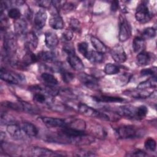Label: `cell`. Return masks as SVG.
Wrapping results in <instances>:
<instances>
[{"label": "cell", "instance_id": "cell-6", "mask_svg": "<svg viewBox=\"0 0 157 157\" xmlns=\"http://www.w3.org/2000/svg\"><path fill=\"white\" fill-rule=\"evenodd\" d=\"M131 35V26L127 20L123 17H120L119 25V33L118 39L120 42H125Z\"/></svg>", "mask_w": 157, "mask_h": 157}, {"label": "cell", "instance_id": "cell-10", "mask_svg": "<svg viewBox=\"0 0 157 157\" xmlns=\"http://www.w3.org/2000/svg\"><path fill=\"white\" fill-rule=\"evenodd\" d=\"M110 55L113 59L118 63H123L125 62L127 59L126 53L123 47L118 44L115 45L110 50Z\"/></svg>", "mask_w": 157, "mask_h": 157}, {"label": "cell", "instance_id": "cell-29", "mask_svg": "<svg viewBox=\"0 0 157 157\" xmlns=\"http://www.w3.org/2000/svg\"><path fill=\"white\" fill-rule=\"evenodd\" d=\"M93 99L98 102H121L124 101V99L121 98L107 96V95H101L99 96H94Z\"/></svg>", "mask_w": 157, "mask_h": 157}, {"label": "cell", "instance_id": "cell-25", "mask_svg": "<svg viewBox=\"0 0 157 157\" xmlns=\"http://www.w3.org/2000/svg\"><path fill=\"white\" fill-rule=\"evenodd\" d=\"M90 40L93 47L96 49V51L102 54L107 52V47L100 39H99L96 37L91 36Z\"/></svg>", "mask_w": 157, "mask_h": 157}, {"label": "cell", "instance_id": "cell-34", "mask_svg": "<svg viewBox=\"0 0 157 157\" xmlns=\"http://www.w3.org/2000/svg\"><path fill=\"white\" fill-rule=\"evenodd\" d=\"M8 17L12 19H13L15 20H17L18 19L20 18L21 17V11L17 7H12L10 8L8 12H7Z\"/></svg>", "mask_w": 157, "mask_h": 157}, {"label": "cell", "instance_id": "cell-5", "mask_svg": "<svg viewBox=\"0 0 157 157\" xmlns=\"http://www.w3.org/2000/svg\"><path fill=\"white\" fill-rule=\"evenodd\" d=\"M135 18L140 23H146L151 20V14L145 2H142L137 6L135 13Z\"/></svg>", "mask_w": 157, "mask_h": 157}, {"label": "cell", "instance_id": "cell-37", "mask_svg": "<svg viewBox=\"0 0 157 157\" xmlns=\"http://www.w3.org/2000/svg\"><path fill=\"white\" fill-rule=\"evenodd\" d=\"M88 45L87 43L85 42H80L77 45L78 51L85 57L88 52Z\"/></svg>", "mask_w": 157, "mask_h": 157}, {"label": "cell", "instance_id": "cell-14", "mask_svg": "<svg viewBox=\"0 0 157 157\" xmlns=\"http://www.w3.org/2000/svg\"><path fill=\"white\" fill-rule=\"evenodd\" d=\"M155 59V56L153 53L143 51L137 54L136 56L137 63L141 66H147L153 62Z\"/></svg>", "mask_w": 157, "mask_h": 157}, {"label": "cell", "instance_id": "cell-21", "mask_svg": "<svg viewBox=\"0 0 157 157\" xmlns=\"http://www.w3.org/2000/svg\"><path fill=\"white\" fill-rule=\"evenodd\" d=\"M20 126L26 136L28 137H36L38 134V129L37 127L30 122H23Z\"/></svg>", "mask_w": 157, "mask_h": 157}, {"label": "cell", "instance_id": "cell-11", "mask_svg": "<svg viewBox=\"0 0 157 157\" xmlns=\"http://www.w3.org/2000/svg\"><path fill=\"white\" fill-rule=\"evenodd\" d=\"M40 121L47 126L50 128H62L67 124V123L63 119L53 117H40Z\"/></svg>", "mask_w": 157, "mask_h": 157}, {"label": "cell", "instance_id": "cell-43", "mask_svg": "<svg viewBox=\"0 0 157 157\" xmlns=\"http://www.w3.org/2000/svg\"><path fill=\"white\" fill-rule=\"evenodd\" d=\"M128 156H140V157H144V156H148V154L146 153L145 151L137 149V150H135L134 151H133L132 152H130L129 154L128 155Z\"/></svg>", "mask_w": 157, "mask_h": 157}, {"label": "cell", "instance_id": "cell-23", "mask_svg": "<svg viewBox=\"0 0 157 157\" xmlns=\"http://www.w3.org/2000/svg\"><path fill=\"white\" fill-rule=\"evenodd\" d=\"M40 78L47 86H55L58 85V82L56 78L49 72H43L40 75Z\"/></svg>", "mask_w": 157, "mask_h": 157}, {"label": "cell", "instance_id": "cell-31", "mask_svg": "<svg viewBox=\"0 0 157 157\" xmlns=\"http://www.w3.org/2000/svg\"><path fill=\"white\" fill-rule=\"evenodd\" d=\"M156 29L153 27H148L145 28L141 34V37L144 40L145 39H151L154 38L156 36Z\"/></svg>", "mask_w": 157, "mask_h": 157}, {"label": "cell", "instance_id": "cell-33", "mask_svg": "<svg viewBox=\"0 0 157 157\" xmlns=\"http://www.w3.org/2000/svg\"><path fill=\"white\" fill-rule=\"evenodd\" d=\"M59 72L61 74L62 80L66 83L71 82L74 78V75L72 73L67 71L63 67L59 71Z\"/></svg>", "mask_w": 157, "mask_h": 157}, {"label": "cell", "instance_id": "cell-36", "mask_svg": "<svg viewBox=\"0 0 157 157\" xmlns=\"http://www.w3.org/2000/svg\"><path fill=\"white\" fill-rule=\"evenodd\" d=\"M148 113V109L145 105H140L137 107V120H142L144 118Z\"/></svg>", "mask_w": 157, "mask_h": 157}, {"label": "cell", "instance_id": "cell-38", "mask_svg": "<svg viewBox=\"0 0 157 157\" xmlns=\"http://www.w3.org/2000/svg\"><path fill=\"white\" fill-rule=\"evenodd\" d=\"M156 67H153L150 68L144 69L140 71V75L142 76H156Z\"/></svg>", "mask_w": 157, "mask_h": 157}, {"label": "cell", "instance_id": "cell-2", "mask_svg": "<svg viewBox=\"0 0 157 157\" xmlns=\"http://www.w3.org/2000/svg\"><path fill=\"white\" fill-rule=\"evenodd\" d=\"M77 110L86 117L92 118H97L104 120H109V117L104 113L101 112L99 110L86 105L84 103H78L76 106Z\"/></svg>", "mask_w": 157, "mask_h": 157}, {"label": "cell", "instance_id": "cell-42", "mask_svg": "<svg viewBox=\"0 0 157 157\" xmlns=\"http://www.w3.org/2000/svg\"><path fill=\"white\" fill-rule=\"evenodd\" d=\"M73 37V32L71 29H66L62 34V37L64 41H70Z\"/></svg>", "mask_w": 157, "mask_h": 157}, {"label": "cell", "instance_id": "cell-16", "mask_svg": "<svg viewBox=\"0 0 157 157\" xmlns=\"http://www.w3.org/2000/svg\"><path fill=\"white\" fill-rule=\"evenodd\" d=\"M67 61L70 66L75 71H81L84 69V64L82 61L75 55V53L67 55Z\"/></svg>", "mask_w": 157, "mask_h": 157}, {"label": "cell", "instance_id": "cell-3", "mask_svg": "<svg viewBox=\"0 0 157 157\" xmlns=\"http://www.w3.org/2000/svg\"><path fill=\"white\" fill-rule=\"evenodd\" d=\"M17 42L15 35L12 33H7L4 36L3 50L4 58L9 60L16 50Z\"/></svg>", "mask_w": 157, "mask_h": 157}, {"label": "cell", "instance_id": "cell-39", "mask_svg": "<svg viewBox=\"0 0 157 157\" xmlns=\"http://www.w3.org/2000/svg\"><path fill=\"white\" fill-rule=\"evenodd\" d=\"M69 26L71 29L73 31H78L80 28V21L76 18H71L69 21Z\"/></svg>", "mask_w": 157, "mask_h": 157}, {"label": "cell", "instance_id": "cell-4", "mask_svg": "<svg viewBox=\"0 0 157 157\" xmlns=\"http://www.w3.org/2000/svg\"><path fill=\"white\" fill-rule=\"evenodd\" d=\"M1 78L6 82L10 84H22L25 82V77L19 73L1 68L0 71Z\"/></svg>", "mask_w": 157, "mask_h": 157}, {"label": "cell", "instance_id": "cell-28", "mask_svg": "<svg viewBox=\"0 0 157 157\" xmlns=\"http://www.w3.org/2000/svg\"><path fill=\"white\" fill-rule=\"evenodd\" d=\"M38 61V58L37 55H34L32 52L31 51H26V54L25 55L22 62L20 64L21 65H23L24 67L29 66L31 64H33Z\"/></svg>", "mask_w": 157, "mask_h": 157}, {"label": "cell", "instance_id": "cell-19", "mask_svg": "<svg viewBox=\"0 0 157 157\" xmlns=\"http://www.w3.org/2000/svg\"><path fill=\"white\" fill-rule=\"evenodd\" d=\"M126 95L136 98V99H145L150 97L151 94H153V92H150L146 91L145 90H129L125 91Z\"/></svg>", "mask_w": 157, "mask_h": 157}, {"label": "cell", "instance_id": "cell-24", "mask_svg": "<svg viewBox=\"0 0 157 157\" xmlns=\"http://www.w3.org/2000/svg\"><path fill=\"white\" fill-rule=\"evenodd\" d=\"M145 47V40L140 36H136L132 41V49L137 54L144 51Z\"/></svg>", "mask_w": 157, "mask_h": 157}, {"label": "cell", "instance_id": "cell-1", "mask_svg": "<svg viewBox=\"0 0 157 157\" xmlns=\"http://www.w3.org/2000/svg\"><path fill=\"white\" fill-rule=\"evenodd\" d=\"M115 133L119 139H129L139 137L142 132L136 127L131 125H124L118 127L115 130Z\"/></svg>", "mask_w": 157, "mask_h": 157}, {"label": "cell", "instance_id": "cell-46", "mask_svg": "<svg viewBox=\"0 0 157 157\" xmlns=\"http://www.w3.org/2000/svg\"><path fill=\"white\" fill-rule=\"evenodd\" d=\"M119 7V2L118 1H113L111 2L110 9L113 12H116Z\"/></svg>", "mask_w": 157, "mask_h": 157}, {"label": "cell", "instance_id": "cell-18", "mask_svg": "<svg viewBox=\"0 0 157 157\" xmlns=\"http://www.w3.org/2000/svg\"><path fill=\"white\" fill-rule=\"evenodd\" d=\"M59 39L57 35L52 31H47L45 33V43L48 48H55L58 44Z\"/></svg>", "mask_w": 157, "mask_h": 157}, {"label": "cell", "instance_id": "cell-30", "mask_svg": "<svg viewBox=\"0 0 157 157\" xmlns=\"http://www.w3.org/2000/svg\"><path fill=\"white\" fill-rule=\"evenodd\" d=\"M20 104L21 111L27 112L28 113H37L38 110L33 105L24 101H20Z\"/></svg>", "mask_w": 157, "mask_h": 157}, {"label": "cell", "instance_id": "cell-7", "mask_svg": "<svg viewBox=\"0 0 157 157\" xmlns=\"http://www.w3.org/2000/svg\"><path fill=\"white\" fill-rule=\"evenodd\" d=\"M137 107L132 105H123L117 108V113L120 116L129 119L137 120Z\"/></svg>", "mask_w": 157, "mask_h": 157}, {"label": "cell", "instance_id": "cell-41", "mask_svg": "<svg viewBox=\"0 0 157 157\" xmlns=\"http://www.w3.org/2000/svg\"><path fill=\"white\" fill-rule=\"evenodd\" d=\"M75 156H94L96 155L91 151L85 150H78L75 154Z\"/></svg>", "mask_w": 157, "mask_h": 157}, {"label": "cell", "instance_id": "cell-17", "mask_svg": "<svg viewBox=\"0 0 157 157\" xmlns=\"http://www.w3.org/2000/svg\"><path fill=\"white\" fill-rule=\"evenodd\" d=\"M47 15L44 10H39L35 14L34 18V25L37 29H42L46 23Z\"/></svg>", "mask_w": 157, "mask_h": 157}, {"label": "cell", "instance_id": "cell-12", "mask_svg": "<svg viewBox=\"0 0 157 157\" xmlns=\"http://www.w3.org/2000/svg\"><path fill=\"white\" fill-rule=\"evenodd\" d=\"M78 79L83 85L88 88L94 89L98 86V80L93 75L86 73H80L78 75Z\"/></svg>", "mask_w": 157, "mask_h": 157}, {"label": "cell", "instance_id": "cell-13", "mask_svg": "<svg viewBox=\"0 0 157 157\" xmlns=\"http://www.w3.org/2000/svg\"><path fill=\"white\" fill-rule=\"evenodd\" d=\"M25 44L26 51L33 52L36 50L38 45V38L33 32L26 33L25 36Z\"/></svg>", "mask_w": 157, "mask_h": 157}, {"label": "cell", "instance_id": "cell-9", "mask_svg": "<svg viewBox=\"0 0 157 157\" xmlns=\"http://www.w3.org/2000/svg\"><path fill=\"white\" fill-rule=\"evenodd\" d=\"M29 154L33 156H57L62 155L52 150L40 147H32Z\"/></svg>", "mask_w": 157, "mask_h": 157}, {"label": "cell", "instance_id": "cell-45", "mask_svg": "<svg viewBox=\"0 0 157 157\" xmlns=\"http://www.w3.org/2000/svg\"><path fill=\"white\" fill-rule=\"evenodd\" d=\"M37 4L43 8H48L50 6H52V1H37Z\"/></svg>", "mask_w": 157, "mask_h": 157}, {"label": "cell", "instance_id": "cell-15", "mask_svg": "<svg viewBox=\"0 0 157 157\" xmlns=\"http://www.w3.org/2000/svg\"><path fill=\"white\" fill-rule=\"evenodd\" d=\"M49 25L53 29H62L64 28V21L57 11L53 12L49 19Z\"/></svg>", "mask_w": 157, "mask_h": 157}, {"label": "cell", "instance_id": "cell-27", "mask_svg": "<svg viewBox=\"0 0 157 157\" xmlns=\"http://www.w3.org/2000/svg\"><path fill=\"white\" fill-rule=\"evenodd\" d=\"M156 77L151 76V77L140 82L137 86V89L145 90L149 88H156Z\"/></svg>", "mask_w": 157, "mask_h": 157}, {"label": "cell", "instance_id": "cell-20", "mask_svg": "<svg viewBox=\"0 0 157 157\" xmlns=\"http://www.w3.org/2000/svg\"><path fill=\"white\" fill-rule=\"evenodd\" d=\"M13 27L15 34L20 36L23 35L25 36L26 34L28 25L26 21L24 19L20 18L15 20Z\"/></svg>", "mask_w": 157, "mask_h": 157}, {"label": "cell", "instance_id": "cell-35", "mask_svg": "<svg viewBox=\"0 0 157 157\" xmlns=\"http://www.w3.org/2000/svg\"><path fill=\"white\" fill-rule=\"evenodd\" d=\"M144 146L147 150L151 151H155L156 148V143L153 138H148L144 143Z\"/></svg>", "mask_w": 157, "mask_h": 157}, {"label": "cell", "instance_id": "cell-22", "mask_svg": "<svg viewBox=\"0 0 157 157\" xmlns=\"http://www.w3.org/2000/svg\"><path fill=\"white\" fill-rule=\"evenodd\" d=\"M85 58L92 63H101L104 61V55L102 53L97 51H88Z\"/></svg>", "mask_w": 157, "mask_h": 157}, {"label": "cell", "instance_id": "cell-32", "mask_svg": "<svg viewBox=\"0 0 157 157\" xmlns=\"http://www.w3.org/2000/svg\"><path fill=\"white\" fill-rule=\"evenodd\" d=\"M104 72L107 75H115L120 72V67L118 65L112 64V63H107L104 66Z\"/></svg>", "mask_w": 157, "mask_h": 157}, {"label": "cell", "instance_id": "cell-44", "mask_svg": "<svg viewBox=\"0 0 157 157\" xmlns=\"http://www.w3.org/2000/svg\"><path fill=\"white\" fill-rule=\"evenodd\" d=\"M63 50L67 55L75 53L74 47L71 44H66L63 47Z\"/></svg>", "mask_w": 157, "mask_h": 157}, {"label": "cell", "instance_id": "cell-40", "mask_svg": "<svg viewBox=\"0 0 157 157\" xmlns=\"http://www.w3.org/2000/svg\"><path fill=\"white\" fill-rule=\"evenodd\" d=\"M61 8L64 12H70L75 9V6L74 5V4L70 2H64Z\"/></svg>", "mask_w": 157, "mask_h": 157}, {"label": "cell", "instance_id": "cell-26", "mask_svg": "<svg viewBox=\"0 0 157 157\" xmlns=\"http://www.w3.org/2000/svg\"><path fill=\"white\" fill-rule=\"evenodd\" d=\"M37 56L38 60L48 63L54 62L56 58L55 53L50 51H42L37 55Z\"/></svg>", "mask_w": 157, "mask_h": 157}, {"label": "cell", "instance_id": "cell-8", "mask_svg": "<svg viewBox=\"0 0 157 157\" xmlns=\"http://www.w3.org/2000/svg\"><path fill=\"white\" fill-rule=\"evenodd\" d=\"M6 130L10 136L15 140L23 139L25 135H26L20 125H18L17 123H12L8 124L7 125Z\"/></svg>", "mask_w": 157, "mask_h": 157}]
</instances>
